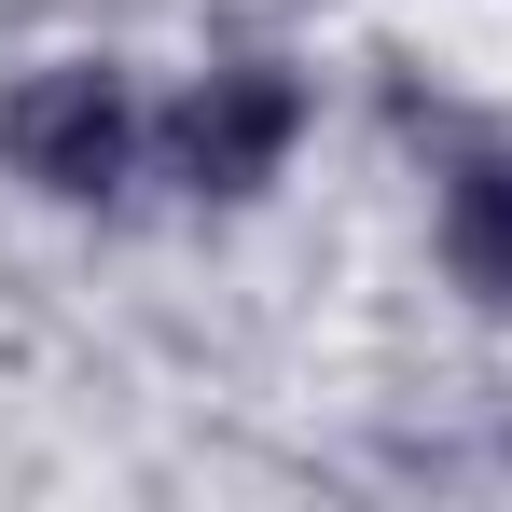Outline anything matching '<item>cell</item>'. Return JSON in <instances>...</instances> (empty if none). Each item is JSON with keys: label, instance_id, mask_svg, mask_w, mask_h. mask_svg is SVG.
Returning <instances> with one entry per match:
<instances>
[{"label": "cell", "instance_id": "1", "mask_svg": "<svg viewBox=\"0 0 512 512\" xmlns=\"http://www.w3.org/2000/svg\"><path fill=\"white\" fill-rule=\"evenodd\" d=\"M0 167L42 208H111L153 167V111H139V84L111 56H42V70L0 84Z\"/></svg>", "mask_w": 512, "mask_h": 512}, {"label": "cell", "instance_id": "2", "mask_svg": "<svg viewBox=\"0 0 512 512\" xmlns=\"http://www.w3.org/2000/svg\"><path fill=\"white\" fill-rule=\"evenodd\" d=\"M305 125H319V84L291 56H222V70H194L153 111V180L194 194V208H250L263 180L305 153Z\"/></svg>", "mask_w": 512, "mask_h": 512}, {"label": "cell", "instance_id": "3", "mask_svg": "<svg viewBox=\"0 0 512 512\" xmlns=\"http://www.w3.org/2000/svg\"><path fill=\"white\" fill-rule=\"evenodd\" d=\"M443 263H457V291L512 305V153H457L443 167Z\"/></svg>", "mask_w": 512, "mask_h": 512}]
</instances>
